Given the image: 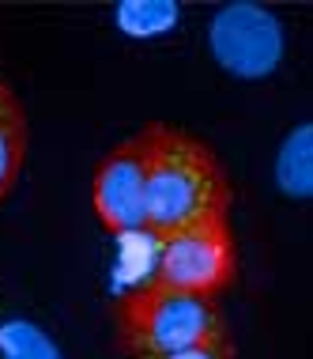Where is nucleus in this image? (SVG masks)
<instances>
[{"instance_id":"1","label":"nucleus","mask_w":313,"mask_h":359,"mask_svg":"<svg viewBox=\"0 0 313 359\" xmlns=\"http://www.w3.org/2000/svg\"><path fill=\"white\" fill-rule=\"evenodd\" d=\"M144 140V231L166 238L181 227L230 216V178L211 144L170 121H148Z\"/></svg>"},{"instance_id":"2","label":"nucleus","mask_w":313,"mask_h":359,"mask_svg":"<svg viewBox=\"0 0 313 359\" xmlns=\"http://www.w3.org/2000/svg\"><path fill=\"white\" fill-rule=\"evenodd\" d=\"M227 333L230 329L219 299L144 284L117 303V344L132 359L166 355Z\"/></svg>"},{"instance_id":"3","label":"nucleus","mask_w":313,"mask_h":359,"mask_svg":"<svg viewBox=\"0 0 313 359\" xmlns=\"http://www.w3.org/2000/svg\"><path fill=\"white\" fill-rule=\"evenodd\" d=\"M234 280H238V242L230 231V216L193 223L159 238V265L151 284L219 299Z\"/></svg>"},{"instance_id":"4","label":"nucleus","mask_w":313,"mask_h":359,"mask_svg":"<svg viewBox=\"0 0 313 359\" xmlns=\"http://www.w3.org/2000/svg\"><path fill=\"white\" fill-rule=\"evenodd\" d=\"M211 57L230 76L260 80L283 61V27L260 4H227L208 27Z\"/></svg>"},{"instance_id":"5","label":"nucleus","mask_w":313,"mask_h":359,"mask_svg":"<svg viewBox=\"0 0 313 359\" xmlns=\"http://www.w3.org/2000/svg\"><path fill=\"white\" fill-rule=\"evenodd\" d=\"M144 140L132 133L129 140L113 144L102 155L91 178V205L95 216L113 235H136L144 231Z\"/></svg>"},{"instance_id":"6","label":"nucleus","mask_w":313,"mask_h":359,"mask_svg":"<svg viewBox=\"0 0 313 359\" xmlns=\"http://www.w3.org/2000/svg\"><path fill=\"white\" fill-rule=\"evenodd\" d=\"M27 148H31L27 110H23V102H19L15 87L0 76V205L12 197L19 174H23Z\"/></svg>"},{"instance_id":"7","label":"nucleus","mask_w":313,"mask_h":359,"mask_svg":"<svg viewBox=\"0 0 313 359\" xmlns=\"http://www.w3.org/2000/svg\"><path fill=\"white\" fill-rule=\"evenodd\" d=\"M276 186L283 197L306 201L313 193V129L295 125L276 155Z\"/></svg>"},{"instance_id":"8","label":"nucleus","mask_w":313,"mask_h":359,"mask_svg":"<svg viewBox=\"0 0 313 359\" xmlns=\"http://www.w3.org/2000/svg\"><path fill=\"white\" fill-rule=\"evenodd\" d=\"M174 23H178V4H170V0H136V4L117 8V27L136 38L166 34Z\"/></svg>"},{"instance_id":"9","label":"nucleus","mask_w":313,"mask_h":359,"mask_svg":"<svg viewBox=\"0 0 313 359\" xmlns=\"http://www.w3.org/2000/svg\"><path fill=\"white\" fill-rule=\"evenodd\" d=\"M0 359H61L57 344L31 322L0 325Z\"/></svg>"},{"instance_id":"10","label":"nucleus","mask_w":313,"mask_h":359,"mask_svg":"<svg viewBox=\"0 0 313 359\" xmlns=\"http://www.w3.org/2000/svg\"><path fill=\"white\" fill-rule=\"evenodd\" d=\"M151 359H234V341L227 337H215V341L193 344V348H178V352H166V355H151Z\"/></svg>"}]
</instances>
